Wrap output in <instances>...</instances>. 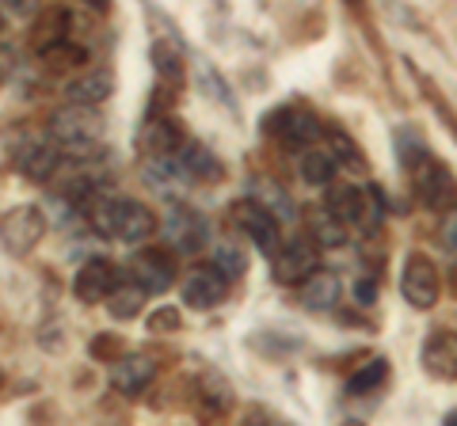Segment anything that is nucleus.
Masks as SVG:
<instances>
[{
	"label": "nucleus",
	"instance_id": "f257e3e1",
	"mask_svg": "<svg viewBox=\"0 0 457 426\" xmlns=\"http://www.w3.org/2000/svg\"><path fill=\"white\" fill-rule=\"evenodd\" d=\"M84 213H88V225H92L96 236L122 240V244H141V240H149L156 229H161L156 213L141 202H130V198L96 194Z\"/></svg>",
	"mask_w": 457,
	"mask_h": 426
},
{
	"label": "nucleus",
	"instance_id": "f03ea898",
	"mask_svg": "<svg viewBox=\"0 0 457 426\" xmlns=\"http://www.w3.org/2000/svg\"><path fill=\"white\" fill-rule=\"evenodd\" d=\"M50 137L77 160H96L104 156V119L96 115V107L69 103L50 119Z\"/></svg>",
	"mask_w": 457,
	"mask_h": 426
},
{
	"label": "nucleus",
	"instance_id": "7ed1b4c3",
	"mask_svg": "<svg viewBox=\"0 0 457 426\" xmlns=\"http://www.w3.org/2000/svg\"><path fill=\"white\" fill-rule=\"evenodd\" d=\"M324 206L347 225V229L378 233V225L385 217V198L378 187H354V183H328Z\"/></svg>",
	"mask_w": 457,
	"mask_h": 426
},
{
	"label": "nucleus",
	"instance_id": "20e7f679",
	"mask_svg": "<svg viewBox=\"0 0 457 426\" xmlns=\"http://www.w3.org/2000/svg\"><path fill=\"white\" fill-rule=\"evenodd\" d=\"M233 217V229L245 233L263 255H275L282 248V229H278V213L270 209L263 198H240V202L228 209Z\"/></svg>",
	"mask_w": 457,
	"mask_h": 426
},
{
	"label": "nucleus",
	"instance_id": "39448f33",
	"mask_svg": "<svg viewBox=\"0 0 457 426\" xmlns=\"http://www.w3.org/2000/svg\"><path fill=\"white\" fill-rule=\"evenodd\" d=\"M270 271L278 286H302L312 271H320V244L312 236L282 240V248L270 255Z\"/></svg>",
	"mask_w": 457,
	"mask_h": 426
},
{
	"label": "nucleus",
	"instance_id": "423d86ee",
	"mask_svg": "<svg viewBox=\"0 0 457 426\" xmlns=\"http://www.w3.org/2000/svg\"><path fill=\"white\" fill-rule=\"evenodd\" d=\"M263 130L286 149H302V145L320 141V119L312 115V111H302V107H278L267 115Z\"/></svg>",
	"mask_w": 457,
	"mask_h": 426
},
{
	"label": "nucleus",
	"instance_id": "0eeeda50",
	"mask_svg": "<svg viewBox=\"0 0 457 426\" xmlns=\"http://www.w3.org/2000/svg\"><path fill=\"white\" fill-rule=\"evenodd\" d=\"M411 187H416V198L423 206H431V209H450L457 202V183L450 176V168H442L435 156H427V160H420L416 168H411Z\"/></svg>",
	"mask_w": 457,
	"mask_h": 426
},
{
	"label": "nucleus",
	"instance_id": "6e6552de",
	"mask_svg": "<svg viewBox=\"0 0 457 426\" xmlns=\"http://www.w3.org/2000/svg\"><path fill=\"white\" fill-rule=\"evenodd\" d=\"M57 164H62V149L57 141L46 137V134H23L16 141V172L27 176L31 183H46Z\"/></svg>",
	"mask_w": 457,
	"mask_h": 426
},
{
	"label": "nucleus",
	"instance_id": "1a4fd4ad",
	"mask_svg": "<svg viewBox=\"0 0 457 426\" xmlns=\"http://www.w3.org/2000/svg\"><path fill=\"white\" fill-rule=\"evenodd\" d=\"M400 293H404V301L411 308H435L438 301V266L427 259L423 251H411L404 259V274H400Z\"/></svg>",
	"mask_w": 457,
	"mask_h": 426
},
{
	"label": "nucleus",
	"instance_id": "9d476101",
	"mask_svg": "<svg viewBox=\"0 0 457 426\" xmlns=\"http://www.w3.org/2000/svg\"><path fill=\"white\" fill-rule=\"evenodd\" d=\"M161 229H164L168 244L176 248V251H183V255L206 248V236H210L206 217H203L198 209H191V206H171L168 217L161 221Z\"/></svg>",
	"mask_w": 457,
	"mask_h": 426
},
{
	"label": "nucleus",
	"instance_id": "9b49d317",
	"mask_svg": "<svg viewBox=\"0 0 457 426\" xmlns=\"http://www.w3.org/2000/svg\"><path fill=\"white\" fill-rule=\"evenodd\" d=\"M42 233H46V213L35 206H16L4 213V248L12 255H27L31 251Z\"/></svg>",
	"mask_w": 457,
	"mask_h": 426
},
{
	"label": "nucleus",
	"instance_id": "f8f14e48",
	"mask_svg": "<svg viewBox=\"0 0 457 426\" xmlns=\"http://www.w3.org/2000/svg\"><path fill=\"white\" fill-rule=\"evenodd\" d=\"M187 134H183V126L176 122V115H168V111H149L145 122H141V134H137V145L145 156H161V152H179Z\"/></svg>",
	"mask_w": 457,
	"mask_h": 426
},
{
	"label": "nucleus",
	"instance_id": "ddd939ff",
	"mask_svg": "<svg viewBox=\"0 0 457 426\" xmlns=\"http://www.w3.org/2000/svg\"><path fill=\"white\" fill-rule=\"evenodd\" d=\"M122 286V271L111 259H88L73 278V290L84 305H99Z\"/></svg>",
	"mask_w": 457,
	"mask_h": 426
},
{
	"label": "nucleus",
	"instance_id": "4468645a",
	"mask_svg": "<svg viewBox=\"0 0 457 426\" xmlns=\"http://www.w3.org/2000/svg\"><path fill=\"white\" fill-rule=\"evenodd\" d=\"M183 301H187L191 308H218L225 301V293H228V278L218 271V266H195V271L183 278Z\"/></svg>",
	"mask_w": 457,
	"mask_h": 426
},
{
	"label": "nucleus",
	"instance_id": "2eb2a0df",
	"mask_svg": "<svg viewBox=\"0 0 457 426\" xmlns=\"http://www.w3.org/2000/svg\"><path fill=\"white\" fill-rule=\"evenodd\" d=\"M420 362L423 369L431 377L438 381H453L457 377V332H446V328H438L427 335V343L420 350Z\"/></svg>",
	"mask_w": 457,
	"mask_h": 426
},
{
	"label": "nucleus",
	"instance_id": "dca6fc26",
	"mask_svg": "<svg viewBox=\"0 0 457 426\" xmlns=\"http://www.w3.org/2000/svg\"><path fill=\"white\" fill-rule=\"evenodd\" d=\"M134 282H137V286H145L149 293L171 290V282H176V263H171V255L161 251V248L137 251V259H134Z\"/></svg>",
	"mask_w": 457,
	"mask_h": 426
},
{
	"label": "nucleus",
	"instance_id": "f3484780",
	"mask_svg": "<svg viewBox=\"0 0 457 426\" xmlns=\"http://www.w3.org/2000/svg\"><path fill=\"white\" fill-rule=\"evenodd\" d=\"M141 179H145L153 191L171 194L179 183H187L191 176H187V168H183L179 152H161V156H145V160H141Z\"/></svg>",
	"mask_w": 457,
	"mask_h": 426
},
{
	"label": "nucleus",
	"instance_id": "a211bd4d",
	"mask_svg": "<svg viewBox=\"0 0 457 426\" xmlns=\"http://www.w3.org/2000/svg\"><path fill=\"white\" fill-rule=\"evenodd\" d=\"M153 377H156V362L149 358V354H130V358H119V365H114V389H119L122 396H137V392H145L153 385Z\"/></svg>",
	"mask_w": 457,
	"mask_h": 426
},
{
	"label": "nucleus",
	"instance_id": "6ab92c4d",
	"mask_svg": "<svg viewBox=\"0 0 457 426\" xmlns=\"http://www.w3.org/2000/svg\"><path fill=\"white\" fill-rule=\"evenodd\" d=\"M339 293H343V286H339V278L332 271H312L302 282V293L297 297H302V305L309 312H332L336 301H339Z\"/></svg>",
	"mask_w": 457,
	"mask_h": 426
},
{
	"label": "nucleus",
	"instance_id": "aec40b11",
	"mask_svg": "<svg viewBox=\"0 0 457 426\" xmlns=\"http://www.w3.org/2000/svg\"><path fill=\"white\" fill-rule=\"evenodd\" d=\"M179 160L187 168L191 179H203V183H218L225 176V164L213 156V149H206L203 141H183L179 149Z\"/></svg>",
	"mask_w": 457,
	"mask_h": 426
},
{
	"label": "nucleus",
	"instance_id": "412c9836",
	"mask_svg": "<svg viewBox=\"0 0 457 426\" xmlns=\"http://www.w3.org/2000/svg\"><path fill=\"white\" fill-rule=\"evenodd\" d=\"M305 225H309V236L317 240L320 248H343L347 244V225H343L328 206H312L305 213Z\"/></svg>",
	"mask_w": 457,
	"mask_h": 426
},
{
	"label": "nucleus",
	"instance_id": "4be33fe9",
	"mask_svg": "<svg viewBox=\"0 0 457 426\" xmlns=\"http://www.w3.org/2000/svg\"><path fill=\"white\" fill-rule=\"evenodd\" d=\"M69 103H84V107H96V103H104V99L114 92V77L104 73V69H96V73H84L77 77L73 84H69Z\"/></svg>",
	"mask_w": 457,
	"mask_h": 426
},
{
	"label": "nucleus",
	"instance_id": "5701e85b",
	"mask_svg": "<svg viewBox=\"0 0 457 426\" xmlns=\"http://www.w3.org/2000/svg\"><path fill=\"white\" fill-rule=\"evenodd\" d=\"M38 58H42V69H50V73H73V69L88 61V50L77 46L73 38H65V42H57V46L38 50Z\"/></svg>",
	"mask_w": 457,
	"mask_h": 426
},
{
	"label": "nucleus",
	"instance_id": "b1692460",
	"mask_svg": "<svg viewBox=\"0 0 457 426\" xmlns=\"http://www.w3.org/2000/svg\"><path fill=\"white\" fill-rule=\"evenodd\" d=\"M145 297H149V290L137 286V282H130V286H119L107 297V308H111L114 320H134L137 312L145 308Z\"/></svg>",
	"mask_w": 457,
	"mask_h": 426
},
{
	"label": "nucleus",
	"instance_id": "393cba45",
	"mask_svg": "<svg viewBox=\"0 0 457 426\" xmlns=\"http://www.w3.org/2000/svg\"><path fill=\"white\" fill-rule=\"evenodd\" d=\"M336 176V152L332 149H309L302 156V179L312 187H328Z\"/></svg>",
	"mask_w": 457,
	"mask_h": 426
},
{
	"label": "nucleus",
	"instance_id": "a878e982",
	"mask_svg": "<svg viewBox=\"0 0 457 426\" xmlns=\"http://www.w3.org/2000/svg\"><path fill=\"white\" fill-rule=\"evenodd\" d=\"M385 377H389V362L385 358H370L362 369H354L351 381H347V392L351 396H370L385 385Z\"/></svg>",
	"mask_w": 457,
	"mask_h": 426
},
{
	"label": "nucleus",
	"instance_id": "bb28decb",
	"mask_svg": "<svg viewBox=\"0 0 457 426\" xmlns=\"http://www.w3.org/2000/svg\"><path fill=\"white\" fill-rule=\"evenodd\" d=\"M153 69L161 73V80H171L179 88L183 84V58H179V50L176 46H168V42H153Z\"/></svg>",
	"mask_w": 457,
	"mask_h": 426
},
{
	"label": "nucleus",
	"instance_id": "cd10ccee",
	"mask_svg": "<svg viewBox=\"0 0 457 426\" xmlns=\"http://www.w3.org/2000/svg\"><path fill=\"white\" fill-rule=\"evenodd\" d=\"M213 266L233 282V278H240L248 271V255H245V248H240L237 240H225V244H218V251H213Z\"/></svg>",
	"mask_w": 457,
	"mask_h": 426
},
{
	"label": "nucleus",
	"instance_id": "c85d7f7f",
	"mask_svg": "<svg viewBox=\"0 0 457 426\" xmlns=\"http://www.w3.org/2000/svg\"><path fill=\"white\" fill-rule=\"evenodd\" d=\"M396 145H400V168H404V172H411V168H416L420 160H427V156H431V149L423 145V137H420L416 130H400V134H396Z\"/></svg>",
	"mask_w": 457,
	"mask_h": 426
},
{
	"label": "nucleus",
	"instance_id": "c756f323",
	"mask_svg": "<svg viewBox=\"0 0 457 426\" xmlns=\"http://www.w3.org/2000/svg\"><path fill=\"white\" fill-rule=\"evenodd\" d=\"M328 137H332V152H336V160H343V164H354V172H366V160H362V152H359V145H354V141H351L347 134L332 130Z\"/></svg>",
	"mask_w": 457,
	"mask_h": 426
},
{
	"label": "nucleus",
	"instance_id": "7c9ffc66",
	"mask_svg": "<svg viewBox=\"0 0 457 426\" xmlns=\"http://www.w3.org/2000/svg\"><path fill=\"white\" fill-rule=\"evenodd\" d=\"M179 328V312L176 308H156L153 316H149V332H176Z\"/></svg>",
	"mask_w": 457,
	"mask_h": 426
},
{
	"label": "nucleus",
	"instance_id": "2f4dec72",
	"mask_svg": "<svg viewBox=\"0 0 457 426\" xmlns=\"http://www.w3.org/2000/svg\"><path fill=\"white\" fill-rule=\"evenodd\" d=\"M438 236H442V248L457 255V202L446 209V217H442V233Z\"/></svg>",
	"mask_w": 457,
	"mask_h": 426
},
{
	"label": "nucleus",
	"instance_id": "473e14b6",
	"mask_svg": "<svg viewBox=\"0 0 457 426\" xmlns=\"http://www.w3.org/2000/svg\"><path fill=\"white\" fill-rule=\"evenodd\" d=\"M4 8H8L16 20H31L35 12H38V0H4Z\"/></svg>",
	"mask_w": 457,
	"mask_h": 426
},
{
	"label": "nucleus",
	"instance_id": "72a5a7b5",
	"mask_svg": "<svg viewBox=\"0 0 457 426\" xmlns=\"http://www.w3.org/2000/svg\"><path fill=\"white\" fill-rule=\"evenodd\" d=\"M354 297H359L362 305H374V297H378V286H374V282H370V278H362L359 286H354Z\"/></svg>",
	"mask_w": 457,
	"mask_h": 426
},
{
	"label": "nucleus",
	"instance_id": "f704fd0d",
	"mask_svg": "<svg viewBox=\"0 0 457 426\" xmlns=\"http://www.w3.org/2000/svg\"><path fill=\"white\" fill-rule=\"evenodd\" d=\"M80 4H88L92 12H107V4H111V0H80Z\"/></svg>",
	"mask_w": 457,
	"mask_h": 426
},
{
	"label": "nucleus",
	"instance_id": "c9c22d12",
	"mask_svg": "<svg viewBox=\"0 0 457 426\" xmlns=\"http://www.w3.org/2000/svg\"><path fill=\"white\" fill-rule=\"evenodd\" d=\"M446 426H457V411H450V415H446Z\"/></svg>",
	"mask_w": 457,
	"mask_h": 426
}]
</instances>
